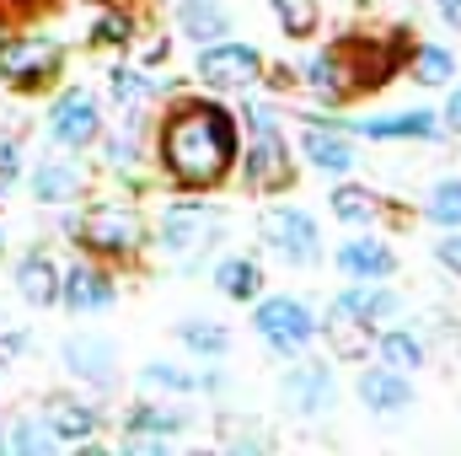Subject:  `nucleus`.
<instances>
[{
    "label": "nucleus",
    "mask_w": 461,
    "mask_h": 456,
    "mask_svg": "<svg viewBox=\"0 0 461 456\" xmlns=\"http://www.w3.org/2000/svg\"><path fill=\"white\" fill-rule=\"evenodd\" d=\"M274 16H279V27L290 38H312L317 22H322V5L317 0H274Z\"/></svg>",
    "instance_id": "obj_29"
},
{
    "label": "nucleus",
    "mask_w": 461,
    "mask_h": 456,
    "mask_svg": "<svg viewBox=\"0 0 461 456\" xmlns=\"http://www.w3.org/2000/svg\"><path fill=\"white\" fill-rule=\"evenodd\" d=\"M339 269H344L348 279H386V274L397 269V252H392L386 242L359 236V242H344V247H339Z\"/></svg>",
    "instance_id": "obj_15"
},
{
    "label": "nucleus",
    "mask_w": 461,
    "mask_h": 456,
    "mask_svg": "<svg viewBox=\"0 0 461 456\" xmlns=\"http://www.w3.org/2000/svg\"><path fill=\"white\" fill-rule=\"evenodd\" d=\"M279 397L295 414H328L333 408V376H328V365H295L279 381Z\"/></svg>",
    "instance_id": "obj_10"
},
{
    "label": "nucleus",
    "mask_w": 461,
    "mask_h": 456,
    "mask_svg": "<svg viewBox=\"0 0 461 456\" xmlns=\"http://www.w3.org/2000/svg\"><path fill=\"white\" fill-rule=\"evenodd\" d=\"M252 328L263 333V343H268L274 354H301L306 343L317 339V317H312V306L295 301V296H268V301H258Z\"/></svg>",
    "instance_id": "obj_2"
},
{
    "label": "nucleus",
    "mask_w": 461,
    "mask_h": 456,
    "mask_svg": "<svg viewBox=\"0 0 461 456\" xmlns=\"http://www.w3.org/2000/svg\"><path fill=\"white\" fill-rule=\"evenodd\" d=\"M161 161L183 188H215L236 167V118L221 103H183L161 123Z\"/></svg>",
    "instance_id": "obj_1"
},
{
    "label": "nucleus",
    "mask_w": 461,
    "mask_h": 456,
    "mask_svg": "<svg viewBox=\"0 0 461 456\" xmlns=\"http://www.w3.org/2000/svg\"><path fill=\"white\" fill-rule=\"evenodd\" d=\"M177 27H183L188 38H199V43H215V38L230 32V16L215 0H183V5H177Z\"/></svg>",
    "instance_id": "obj_18"
},
{
    "label": "nucleus",
    "mask_w": 461,
    "mask_h": 456,
    "mask_svg": "<svg viewBox=\"0 0 461 456\" xmlns=\"http://www.w3.org/2000/svg\"><path fill=\"white\" fill-rule=\"evenodd\" d=\"M263 242L285 258V263H301V269H312L322 252V242H317V221L306 215V210H295V205H274V210H263Z\"/></svg>",
    "instance_id": "obj_6"
},
{
    "label": "nucleus",
    "mask_w": 461,
    "mask_h": 456,
    "mask_svg": "<svg viewBox=\"0 0 461 456\" xmlns=\"http://www.w3.org/2000/svg\"><path fill=\"white\" fill-rule=\"evenodd\" d=\"M177 339L188 343L194 354H226V349H230V339H226V328H221V323H183V328H177Z\"/></svg>",
    "instance_id": "obj_30"
},
{
    "label": "nucleus",
    "mask_w": 461,
    "mask_h": 456,
    "mask_svg": "<svg viewBox=\"0 0 461 456\" xmlns=\"http://www.w3.org/2000/svg\"><path fill=\"white\" fill-rule=\"evenodd\" d=\"M446 123H451V129L461 134V87L451 92V103H446Z\"/></svg>",
    "instance_id": "obj_38"
},
{
    "label": "nucleus",
    "mask_w": 461,
    "mask_h": 456,
    "mask_svg": "<svg viewBox=\"0 0 461 456\" xmlns=\"http://www.w3.org/2000/svg\"><path fill=\"white\" fill-rule=\"evenodd\" d=\"M435 5H440V16H446L451 27H461V0H435Z\"/></svg>",
    "instance_id": "obj_39"
},
{
    "label": "nucleus",
    "mask_w": 461,
    "mask_h": 456,
    "mask_svg": "<svg viewBox=\"0 0 461 456\" xmlns=\"http://www.w3.org/2000/svg\"><path fill=\"white\" fill-rule=\"evenodd\" d=\"M0 247H5V231H0Z\"/></svg>",
    "instance_id": "obj_41"
},
{
    "label": "nucleus",
    "mask_w": 461,
    "mask_h": 456,
    "mask_svg": "<svg viewBox=\"0 0 461 456\" xmlns=\"http://www.w3.org/2000/svg\"><path fill=\"white\" fill-rule=\"evenodd\" d=\"M145 387H156V392H194L199 376H188L177 365H145Z\"/></svg>",
    "instance_id": "obj_32"
},
{
    "label": "nucleus",
    "mask_w": 461,
    "mask_h": 456,
    "mask_svg": "<svg viewBox=\"0 0 461 456\" xmlns=\"http://www.w3.org/2000/svg\"><path fill=\"white\" fill-rule=\"evenodd\" d=\"M65 365L86 381H108L113 376V349L103 339H70L65 343Z\"/></svg>",
    "instance_id": "obj_20"
},
{
    "label": "nucleus",
    "mask_w": 461,
    "mask_h": 456,
    "mask_svg": "<svg viewBox=\"0 0 461 456\" xmlns=\"http://www.w3.org/2000/svg\"><path fill=\"white\" fill-rule=\"evenodd\" d=\"M241 178L252 194H279L295 183V161H290V145L274 123L252 129V145H247V161H241Z\"/></svg>",
    "instance_id": "obj_5"
},
{
    "label": "nucleus",
    "mask_w": 461,
    "mask_h": 456,
    "mask_svg": "<svg viewBox=\"0 0 461 456\" xmlns=\"http://www.w3.org/2000/svg\"><path fill=\"white\" fill-rule=\"evenodd\" d=\"M344 134H365V140H435L440 118L435 114H392V118H328Z\"/></svg>",
    "instance_id": "obj_9"
},
{
    "label": "nucleus",
    "mask_w": 461,
    "mask_h": 456,
    "mask_svg": "<svg viewBox=\"0 0 461 456\" xmlns=\"http://www.w3.org/2000/svg\"><path fill=\"white\" fill-rule=\"evenodd\" d=\"M359 403H365L370 414H402V408H413V381H408V370H392V365L365 370V376H359Z\"/></svg>",
    "instance_id": "obj_11"
},
{
    "label": "nucleus",
    "mask_w": 461,
    "mask_h": 456,
    "mask_svg": "<svg viewBox=\"0 0 461 456\" xmlns=\"http://www.w3.org/2000/svg\"><path fill=\"white\" fill-rule=\"evenodd\" d=\"M16 349H22V339H16V333H5V339H0V365H5V360H16Z\"/></svg>",
    "instance_id": "obj_40"
},
{
    "label": "nucleus",
    "mask_w": 461,
    "mask_h": 456,
    "mask_svg": "<svg viewBox=\"0 0 461 456\" xmlns=\"http://www.w3.org/2000/svg\"><path fill=\"white\" fill-rule=\"evenodd\" d=\"M408 76H413L419 87H446V81L456 76V59H451V49H440V43H419L413 59H408Z\"/></svg>",
    "instance_id": "obj_22"
},
{
    "label": "nucleus",
    "mask_w": 461,
    "mask_h": 456,
    "mask_svg": "<svg viewBox=\"0 0 461 456\" xmlns=\"http://www.w3.org/2000/svg\"><path fill=\"white\" fill-rule=\"evenodd\" d=\"M424 221L429 226H461V178H446V183H435L429 188V199H424Z\"/></svg>",
    "instance_id": "obj_28"
},
{
    "label": "nucleus",
    "mask_w": 461,
    "mask_h": 456,
    "mask_svg": "<svg viewBox=\"0 0 461 456\" xmlns=\"http://www.w3.org/2000/svg\"><path fill=\"white\" fill-rule=\"evenodd\" d=\"M97 129H103V114H97V97H92V92H65V97L54 103V114H49V134H54L59 145H70V150L92 145Z\"/></svg>",
    "instance_id": "obj_8"
},
{
    "label": "nucleus",
    "mask_w": 461,
    "mask_h": 456,
    "mask_svg": "<svg viewBox=\"0 0 461 456\" xmlns=\"http://www.w3.org/2000/svg\"><path fill=\"white\" fill-rule=\"evenodd\" d=\"M221 441L236 451H268V435L263 430H247L241 419H221Z\"/></svg>",
    "instance_id": "obj_34"
},
{
    "label": "nucleus",
    "mask_w": 461,
    "mask_h": 456,
    "mask_svg": "<svg viewBox=\"0 0 461 456\" xmlns=\"http://www.w3.org/2000/svg\"><path fill=\"white\" fill-rule=\"evenodd\" d=\"M199 81H204V87H221V92H252V87L263 81V54H258L252 43H226V38H215V43H204V54H199Z\"/></svg>",
    "instance_id": "obj_4"
},
{
    "label": "nucleus",
    "mask_w": 461,
    "mask_h": 456,
    "mask_svg": "<svg viewBox=\"0 0 461 456\" xmlns=\"http://www.w3.org/2000/svg\"><path fill=\"white\" fill-rule=\"evenodd\" d=\"M16 290H22L32 306H49V301H59V274H54V263H49L43 252L22 258V263H16Z\"/></svg>",
    "instance_id": "obj_19"
},
{
    "label": "nucleus",
    "mask_w": 461,
    "mask_h": 456,
    "mask_svg": "<svg viewBox=\"0 0 461 456\" xmlns=\"http://www.w3.org/2000/svg\"><path fill=\"white\" fill-rule=\"evenodd\" d=\"M375 349H381V365H392V370H419L424 365V343L413 339V328L375 333Z\"/></svg>",
    "instance_id": "obj_23"
},
{
    "label": "nucleus",
    "mask_w": 461,
    "mask_h": 456,
    "mask_svg": "<svg viewBox=\"0 0 461 456\" xmlns=\"http://www.w3.org/2000/svg\"><path fill=\"white\" fill-rule=\"evenodd\" d=\"M32 194H38V205H65V199L81 194V172L65 167V161H49V167L32 178Z\"/></svg>",
    "instance_id": "obj_25"
},
{
    "label": "nucleus",
    "mask_w": 461,
    "mask_h": 456,
    "mask_svg": "<svg viewBox=\"0 0 461 456\" xmlns=\"http://www.w3.org/2000/svg\"><path fill=\"white\" fill-rule=\"evenodd\" d=\"M0 446H5V441H0Z\"/></svg>",
    "instance_id": "obj_42"
},
{
    "label": "nucleus",
    "mask_w": 461,
    "mask_h": 456,
    "mask_svg": "<svg viewBox=\"0 0 461 456\" xmlns=\"http://www.w3.org/2000/svg\"><path fill=\"white\" fill-rule=\"evenodd\" d=\"M59 301H65L70 312H103V306H113V279L97 274L92 263H76V269L59 279Z\"/></svg>",
    "instance_id": "obj_13"
},
{
    "label": "nucleus",
    "mask_w": 461,
    "mask_h": 456,
    "mask_svg": "<svg viewBox=\"0 0 461 456\" xmlns=\"http://www.w3.org/2000/svg\"><path fill=\"white\" fill-rule=\"evenodd\" d=\"M317 333H328V343H333V354H339V360H359V354H370V349H375V328H370L359 312H348L344 301H333V306H328V323H322Z\"/></svg>",
    "instance_id": "obj_12"
},
{
    "label": "nucleus",
    "mask_w": 461,
    "mask_h": 456,
    "mask_svg": "<svg viewBox=\"0 0 461 456\" xmlns=\"http://www.w3.org/2000/svg\"><path fill=\"white\" fill-rule=\"evenodd\" d=\"M49 430H54L59 441H86V435L97 430V414H92L86 403H76V397H54V403H49Z\"/></svg>",
    "instance_id": "obj_21"
},
{
    "label": "nucleus",
    "mask_w": 461,
    "mask_h": 456,
    "mask_svg": "<svg viewBox=\"0 0 461 456\" xmlns=\"http://www.w3.org/2000/svg\"><path fill=\"white\" fill-rule=\"evenodd\" d=\"M59 65H65V49L54 38H5L0 43V76L16 92H32V87L54 81Z\"/></svg>",
    "instance_id": "obj_3"
},
{
    "label": "nucleus",
    "mask_w": 461,
    "mask_h": 456,
    "mask_svg": "<svg viewBox=\"0 0 461 456\" xmlns=\"http://www.w3.org/2000/svg\"><path fill=\"white\" fill-rule=\"evenodd\" d=\"M81 236H86V247H97V252H134L140 247V215L134 210H123V205H97L86 221H81Z\"/></svg>",
    "instance_id": "obj_7"
},
{
    "label": "nucleus",
    "mask_w": 461,
    "mask_h": 456,
    "mask_svg": "<svg viewBox=\"0 0 461 456\" xmlns=\"http://www.w3.org/2000/svg\"><path fill=\"white\" fill-rule=\"evenodd\" d=\"M301 150H306V161H312L317 172H339V178H344L348 167H354V145H348L333 123H312V129L301 134Z\"/></svg>",
    "instance_id": "obj_14"
},
{
    "label": "nucleus",
    "mask_w": 461,
    "mask_h": 456,
    "mask_svg": "<svg viewBox=\"0 0 461 456\" xmlns=\"http://www.w3.org/2000/svg\"><path fill=\"white\" fill-rule=\"evenodd\" d=\"M161 236H167V247H172V252L199 247V242L210 236V210H204V205H172V210H167V226H161Z\"/></svg>",
    "instance_id": "obj_17"
},
{
    "label": "nucleus",
    "mask_w": 461,
    "mask_h": 456,
    "mask_svg": "<svg viewBox=\"0 0 461 456\" xmlns=\"http://www.w3.org/2000/svg\"><path fill=\"white\" fill-rule=\"evenodd\" d=\"M97 43H129V16H97Z\"/></svg>",
    "instance_id": "obj_35"
},
{
    "label": "nucleus",
    "mask_w": 461,
    "mask_h": 456,
    "mask_svg": "<svg viewBox=\"0 0 461 456\" xmlns=\"http://www.w3.org/2000/svg\"><path fill=\"white\" fill-rule=\"evenodd\" d=\"M5 446H11V451H54V446H59V435H54L49 424L27 419V424H16V435H11Z\"/></svg>",
    "instance_id": "obj_31"
},
{
    "label": "nucleus",
    "mask_w": 461,
    "mask_h": 456,
    "mask_svg": "<svg viewBox=\"0 0 461 456\" xmlns=\"http://www.w3.org/2000/svg\"><path fill=\"white\" fill-rule=\"evenodd\" d=\"M435 258H440V263H446L451 274H461V226H451V236H446V242L435 247Z\"/></svg>",
    "instance_id": "obj_36"
},
{
    "label": "nucleus",
    "mask_w": 461,
    "mask_h": 456,
    "mask_svg": "<svg viewBox=\"0 0 461 456\" xmlns=\"http://www.w3.org/2000/svg\"><path fill=\"white\" fill-rule=\"evenodd\" d=\"M113 97L123 108H140V103L150 97V81H145L140 70H113Z\"/></svg>",
    "instance_id": "obj_33"
},
{
    "label": "nucleus",
    "mask_w": 461,
    "mask_h": 456,
    "mask_svg": "<svg viewBox=\"0 0 461 456\" xmlns=\"http://www.w3.org/2000/svg\"><path fill=\"white\" fill-rule=\"evenodd\" d=\"M306 87H312L322 103H348V97H354V81H348L339 49H328V54H317V59L306 65Z\"/></svg>",
    "instance_id": "obj_16"
},
{
    "label": "nucleus",
    "mask_w": 461,
    "mask_h": 456,
    "mask_svg": "<svg viewBox=\"0 0 461 456\" xmlns=\"http://www.w3.org/2000/svg\"><path fill=\"white\" fill-rule=\"evenodd\" d=\"M16 161H22V156H16V140H5V134H0V178H5V183L16 178Z\"/></svg>",
    "instance_id": "obj_37"
},
{
    "label": "nucleus",
    "mask_w": 461,
    "mask_h": 456,
    "mask_svg": "<svg viewBox=\"0 0 461 456\" xmlns=\"http://www.w3.org/2000/svg\"><path fill=\"white\" fill-rule=\"evenodd\" d=\"M215 285L226 290L230 301H252V296L263 290V269H258L252 258H226V263L215 269Z\"/></svg>",
    "instance_id": "obj_26"
},
{
    "label": "nucleus",
    "mask_w": 461,
    "mask_h": 456,
    "mask_svg": "<svg viewBox=\"0 0 461 456\" xmlns=\"http://www.w3.org/2000/svg\"><path fill=\"white\" fill-rule=\"evenodd\" d=\"M339 301H344L348 312H359L370 328H381L386 317H397V296H392V290H381V279H375V285H359V290H344Z\"/></svg>",
    "instance_id": "obj_24"
},
{
    "label": "nucleus",
    "mask_w": 461,
    "mask_h": 456,
    "mask_svg": "<svg viewBox=\"0 0 461 456\" xmlns=\"http://www.w3.org/2000/svg\"><path fill=\"white\" fill-rule=\"evenodd\" d=\"M333 215L344 221V226H365V221H375L381 215V199L370 194V188H359V183H344V188H333Z\"/></svg>",
    "instance_id": "obj_27"
}]
</instances>
